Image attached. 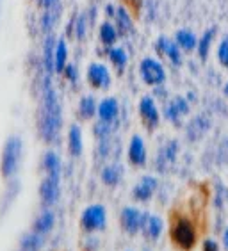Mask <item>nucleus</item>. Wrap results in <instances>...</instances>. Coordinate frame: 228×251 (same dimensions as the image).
Here are the masks:
<instances>
[{"instance_id":"f257e3e1","label":"nucleus","mask_w":228,"mask_h":251,"mask_svg":"<svg viewBox=\"0 0 228 251\" xmlns=\"http://www.w3.org/2000/svg\"><path fill=\"white\" fill-rule=\"evenodd\" d=\"M170 241L180 251H193L198 242V226L194 218L175 208L170 214Z\"/></svg>"},{"instance_id":"f03ea898","label":"nucleus","mask_w":228,"mask_h":251,"mask_svg":"<svg viewBox=\"0 0 228 251\" xmlns=\"http://www.w3.org/2000/svg\"><path fill=\"white\" fill-rule=\"evenodd\" d=\"M59 125H61V114H59V103L55 98V93L52 87H45V100L39 112V132L47 143L53 141L59 134Z\"/></svg>"},{"instance_id":"7ed1b4c3","label":"nucleus","mask_w":228,"mask_h":251,"mask_svg":"<svg viewBox=\"0 0 228 251\" xmlns=\"http://www.w3.org/2000/svg\"><path fill=\"white\" fill-rule=\"evenodd\" d=\"M20 153H22V141L13 135V137L7 139V143L4 146V151H2V160H0L2 176L7 178L11 175H15V171L18 169Z\"/></svg>"},{"instance_id":"20e7f679","label":"nucleus","mask_w":228,"mask_h":251,"mask_svg":"<svg viewBox=\"0 0 228 251\" xmlns=\"http://www.w3.org/2000/svg\"><path fill=\"white\" fill-rule=\"evenodd\" d=\"M103 225H105V208L102 205H91L82 212V218H80V226L86 230V232H97V230H102Z\"/></svg>"},{"instance_id":"39448f33","label":"nucleus","mask_w":228,"mask_h":251,"mask_svg":"<svg viewBox=\"0 0 228 251\" xmlns=\"http://www.w3.org/2000/svg\"><path fill=\"white\" fill-rule=\"evenodd\" d=\"M141 78L145 80V84L148 86H159V84L164 82L166 73L160 66V63H157L155 59H143V63L139 66Z\"/></svg>"},{"instance_id":"423d86ee","label":"nucleus","mask_w":228,"mask_h":251,"mask_svg":"<svg viewBox=\"0 0 228 251\" xmlns=\"http://www.w3.org/2000/svg\"><path fill=\"white\" fill-rule=\"evenodd\" d=\"M139 116H141V121H143V125H145L148 130H153V128H157L160 116H159V109H157L153 98H150V97L141 98V101H139Z\"/></svg>"},{"instance_id":"0eeeda50","label":"nucleus","mask_w":228,"mask_h":251,"mask_svg":"<svg viewBox=\"0 0 228 251\" xmlns=\"http://www.w3.org/2000/svg\"><path fill=\"white\" fill-rule=\"evenodd\" d=\"M120 223H122L123 230H125L127 233L134 235V233H137L141 228H143V223H145V214H141L137 208L127 207V208H123Z\"/></svg>"},{"instance_id":"6e6552de","label":"nucleus","mask_w":228,"mask_h":251,"mask_svg":"<svg viewBox=\"0 0 228 251\" xmlns=\"http://www.w3.org/2000/svg\"><path fill=\"white\" fill-rule=\"evenodd\" d=\"M39 198L45 205H52L59 198V176L57 175H47L39 185Z\"/></svg>"},{"instance_id":"1a4fd4ad","label":"nucleus","mask_w":228,"mask_h":251,"mask_svg":"<svg viewBox=\"0 0 228 251\" xmlns=\"http://www.w3.org/2000/svg\"><path fill=\"white\" fill-rule=\"evenodd\" d=\"M88 82L95 89H105V87H109V84H111L109 70L100 63H93L88 68Z\"/></svg>"},{"instance_id":"9d476101","label":"nucleus","mask_w":228,"mask_h":251,"mask_svg":"<svg viewBox=\"0 0 228 251\" xmlns=\"http://www.w3.org/2000/svg\"><path fill=\"white\" fill-rule=\"evenodd\" d=\"M128 160H130L132 166H141L146 164V148L145 143L141 139L139 135H134L130 139V146H128Z\"/></svg>"},{"instance_id":"9b49d317","label":"nucleus","mask_w":228,"mask_h":251,"mask_svg":"<svg viewBox=\"0 0 228 251\" xmlns=\"http://www.w3.org/2000/svg\"><path fill=\"white\" fill-rule=\"evenodd\" d=\"M157 189V180L153 176H143L139 180V184L134 187V198L137 201H148L153 196Z\"/></svg>"},{"instance_id":"f8f14e48","label":"nucleus","mask_w":228,"mask_h":251,"mask_svg":"<svg viewBox=\"0 0 228 251\" xmlns=\"http://www.w3.org/2000/svg\"><path fill=\"white\" fill-rule=\"evenodd\" d=\"M162 219L157 218V216H145V223H143V230H145V235L150 239V241H157L162 233Z\"/></svg>"},{"instance_id":"ddd939ff","label":"nucleus","mask_w":228,"mask_h":251,"mask_svg":"<svg viewBox=\"0 0 228 251\" xmlns=\"http://www.w3.org/2000/svg\"><path fill=\"white\" fill-rule=\"evenodd\" d=\"M98 116L102 121H109L111 123L114 118L118 116V101L114 98H105L100 101L98 105Z\"/></svg>"},{"instance_id":"4468645a","label":"nucleus","mask_w":228,"mask_h":251,"mask_svg":"<svg viewBox=\"0 0 228 251\" xmlns=\"http://www.w3.org/2000/svg\"><path fill=\"white\" fill-rule=\"evenodd\" d=\"M68 150L73 157H78L82 153V132L77 125L70 126L68 132Z\"/></svg>"},{"instance_id":"2eb2a0df","label":"nucleus","mask_w":228,"mask_h":251,"mask_svg":"<svg viewBox=\"0 0 228 251\" xmlns=\"http://www.w3.org/2000/svg\"><path fill=\"white\" fill-rule=\"evenodd\" d=\"M159 49L162 50V53H164V55H168V57H170L171 63H175V64L182 63V57H180V52H178V45L173 43L171 39L160 38L159 39Z\"/></svg>"},{"instance_id":"dca6fc26","label":"nucleus","mask_w":228,"mask_h":251,"mask_svg":"<svg viewBox=\"0 0 228 251\" xmlns=\"http://www.w3.org/2000/svg\"><path fill=\"white\" fill-rule=\"evenodd\" d=\"M97 112H98V109H97V101H95V98L84 97L82 100H80V103H78V114H80L82 120H91Z\"/></svg>"},{"instance_id":"f3484780","label":"nucleus","mask_w":228,"mask_h":251,"mask_svg":"<svg viewBox=\"0 0 228 251\" xmlns=\"http://www.w3.org/2000/svg\"><path fill=\"white\" fill-rule=\"evenodd\" d=\"M177 45L182 47L184 50H193L198 47V39L189 30H178L177 32Z\"/></svg>"},{"instance_id":"a211bd4d","label":"nucleus","mask_w":228,"mask_h":251,"mask_svg":"<svg viewBox=\"0 0 228 251\" xmlns=\"http://www.w3.org/2000/svg\"><path fill=\"white\" fill-rule=\"evenodd\" d=\"M109 59H111V63L114 64V68H116L118 72L122 73L123 70H125V66H127V53H125V50L123 49H111L109 50Z\"/></svg>"},{"instance_id":"6ab92c4d","label":"nucleus","mask_w":228,"mask_h":251,"mask_svg":"<svg viewBox=\"0 0 228 251\" xmlns=\"http://www.w3.org/2000/svg\"><path fill=\"white\" fill-rule=\"evenodd\" d=\"M52 226H53V214L52 212H43L38 219H36L34 232L36 233H47Z\"/></svg>"},{"instance_id":"aec40b11","label":"nucleus","mask_w":228,"mask_h":251,"mask_svg":"<svg viewBox=\"0 0 228 251\" xmlns=\"http://www.w3.org/2000/svg\"><path fill=\"white\" fill-rule=\"evenodd\" d=\"M66 59H68V49H66L64 39H61L57 43V49H55V70H57V72H64Z\"/></svg>"},{"instance_id":"412c9836","label":"nucleus","mask_w":228,"mask_h":251,"mask_svg":"<svg viewBox=\"0 0 228 251\" xmlns=\"http://www.w3.org/2000/svg\"><path fill=\"white\" fill-rule=\"evenodd\" d=\"M116 20H118V27H120V32H122V34L132 32V16L128 15L127 7H122V9H118Z\"/></svg>"},{"instance_id":"4be33fe9","label":"nucleus","mask_w":228,"mask_h":251,"mask_svg":"<svg viewBox=\"0 0 228 251\" xmlns=\"http://www.w3.org/2000/svg\"><path fill=\"white\" fill-rule=\"evenodd\" d=\"M45 169H47V175H57L61 173V162H59V157L53 151H49L45 155Z\"/></svg>"},{"instance_id":"5701e85b","label":"nucleus","mask_w":228,"mask_h":251,"mask_svg":"<svg viewBox=\"0 0 228 251\" xmlns=\"http://www.w3.org/2000/svg\"><path fill=\"white\" fill-rule=\"evenodd\" d=\"M214 34H216V29H209L203 34V38L198 41V53L202 59H205L207 57V53H209V49H210L212 39H214Z\"/></svg>"},{"instance_id":"b1692460","label":"nucleus","mask_w":228,"mask_h":251,"mask_svg":"<svg viewBox=\"0 0 228 251\" xmlns=\"http://www.w3.org/2000/svg\"><path fill=\"white\" fill-rule=\"evenodd\" d=\"M100 39H102V43H105V45L114 43L118 39V30L114 29V25L103 24L102 27H100Z\"/></svg>"},{"instance_id":"393cba45","label":"nucleus","mask_w":228,"mask_h":251,"mask_svg":"<svg viewBox=\"0 0 228 251\" xmlns=\"http://www.w3.org/2000/svg\"><path fill=\"white\" fill-rule=\"evenodd\" d=\"M118 178H120V175H118V169L112 168V166H107V168L102 171L103 184H107V185H116L118 184Z\"/></svg>"},{"instance_id":"a878e982","label":"nucleus","mask_w":228,"mask_h":251,"mask_svg":"<svg viewBox=\"0 0 228 251\" xmlns=\"http://www.w3.org/2000/svg\"><path fill=\"white\" fill-rule=\"evenodd\" d=\"M218 59H219V63L228 70V38H225L223 41H221V45H219Z\"/></svg>"},{"instance_id":"bb28decb","label":"nucleus","mask_w":228,"mask_h":251,"mask_svg":"<svg viewBox=\"0 0 228 251\" xmlns=\"http://www.w3.org/2000/svg\"><path fill=\"white\" fill-rule=\"evenodd\" d=\"M95 134H97V137H107V134H109V121H102L100 120V123H98L97 126H95Z\"/></svg>"},{"instance_id":"cd10ccee","label":"nucleus","mask_w":228,"mask_h":251,"mask_svg":"<svg viewBox=\"0 0 228 251\" xmlns=\"http://www.w3.org/2000/svg\"><path fill=\"white\" fill-rule=\"evenodd\" d=\"M171 105L175 107L177 112H178V114H187V111H189V107H187V103H185L184 98H177V100L173 101Z\"/></svg>"},{"instance_id":"c85d7f7f","label":"nucleus","mask_w":228,"mask_h":251,"mask_svg":"<svg viewBox=\"0 0 228 251\" xmlns=\"http://www.w3.org/2000/svg\"><path fill=\"white\" fill-rule=\"evenodd\" d=\"M64 75L70 78V80H75L77 78V72H75V66H72V64H66V68H64Z\"/></svg>"},{"instance_id":"c756f323","label":"nucleus","mask_w":228,"mask_h":251,"mask_svg":"<svg viewBox=\"0 0 228 251\" xmlns=\"http://www.w3.org/2000/svg\"><path fill=\"white\" fill-rule=\"evenodd\" d=\"M202 251H219V246L214 241L207 239V241L203 242V250H202Z\"/></svg>"},{"instance_id":"7c9ffc66","label":"nucleus","mask_w":228,"mask_h":251,"mask_svg":"<svg viewBox=\"0 0 228 251\" xmlns=\"http://www.w3.org/2000/svg\"><path fill=\"white\" fill-rule=\"evenodd\" d=\"M84 34H86V27H84V18H80L78 20V24H77V38L82 39Z\"/></svg>"},{"instance_id":"2f4dec72","label":"nucleus","mask_w":228,"mask_h":251,"mask_svg":"<svg viewBox=\"0 0 228 251\" xmlns=\"http://www.w3.org/2000/svg\"><path fill=\"white\" fill-rule=\"evenodd\" d=\"M223 244H225V248H227V251H228V228L225 230V235H223Z\"/></svg>"},{"instance_id":"473e14b6","label":"nucleus","mask_w":228,"mask_h":251,"mask_svg":"<svg viewBox=\"0 0 228 251\" xmlns=\"http://www.w3.org/2000/svg\"><path fill=\"white\" fill-rule=\"evenodd\" d=\"M225 95H227V97H228V84H227V86H225Z\"/></svg>"}]
</instances>
